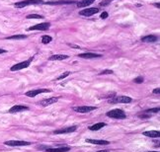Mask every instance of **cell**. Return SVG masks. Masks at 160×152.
I'll return each mask as SVG.
<instances>
[{
    "label": "cell",
    "instance_id": "22",
    "mask_svg": "<svg viewBox=\"0 0 160 152\" xmlns=\"http://www.w3.org/2000/svg\"><path fill=\"white\" fill-rule=\"evenodd\" d=\"M26 38L27 36H25V35H15V36L7 37V40H24Z\"/></svg>",
    "mask_w": 160,
    "mask_h": 152
},
{
    "label": "cell",
    "instance_id": "27",
    "mask_svg": "<svg viewBox=\"0 0 160 152\" xmlns=\"http://www.w3.org/2000/svg\"><path fill=\"white\" fill-rule=\"evenodd\" d=\"M134 83H142V82H143V77H142V76L136 77V78L134 80Z\"/></svg>",
    "mask_w": 160,
    "mask_h": 152
},
{
    "label": "cell",
    "instance_id": "3",
    "mask_svg": "<svg viewBox=\"0 0 160 152\" xmlns=\"http://www.w3.org/2000/svg\"><path fill=\"white\" fill-rule=\"evenodd\" d=\"M34 57H31L28 60H25V61H22V62H19V63L15 64L10 68V70L11 71H18V70H21V69H25V68H28L30 66V64H31L32 60H33Z\"/></svg>",
    "mask_w": 160,
    "mask_h": 152
},
{
    "label": "cell",
    "instance_id": "29",
    "mask_svg": "<svg viewBox=\"0 0 160 152\" xmlns=\"http://www.w3.org/2000/svg\"><path fill=\"white\" fill-rule=\"evenodd\" d=\"M138 117H139L141 119H148V118H150L151 116H150V114L148 115V114L146 113V114H141Z\"/></svg>",
    "mask_w": 160,
    "mask_h": 152
},
{
    "label": "cell",
    "instance_id": "9",
    "mask_svg": "<svg viewBox=\"0 0 160 152\" xmlns=\"http://www.w3.org/2000/svg\"><path fill=\"white\" fill-rule=\"evenodd\" d=\"M99 11H100L99 8H85L84 10H81V11L79 12V15L85 16V17H90L92 16V15L98 13Z\"/></svg>",
    "mask_w": 160,
    "mask_h": 152
},
{
    "label": "cell",
    "instance_id": "18",
    "mask_svg": "<svg viewBox=\"0 0 160 152\" xmlns=\"http://www.w3.org/2000/svg\"><path fill=\"white\" fill-rule=\"evenodd\" d=\"M66 58H68V56H66V54H54V56H49V60H63Z\"/></svg>",
    "mask_w": 160,
    "mask_h": 152
},
{
    "label": "cell",
    "instance_id": "31",
    "mask_svg": "<svg viewBox=\"0 0 160 152\" xmlns=\"http://www.w3.org/2000/svg\"><path fill=\"white\" fill-rule=\"evenodd\" d=\"M108 16H109V14H108V12H102V14H101V19H106V18H108Z\"/></svg>",
    "mask_w": 160,
    "mask_h": 152
},
{
    "label": "cell",
    "instance_id": "33",
    "mask_svg": "<svg viewBox=\"0 0 160 152\" xmlns=\"http://www.w3.org/2000/svg\"><path fill=\"white\" fill-rule=\"evenodd\" d=\"M69 47H72V48H75V49H79L78 46H74V44H68Z\"/></svg>",
    "mask_w": 160,
    "mask_h": 152
},
{
    "label": "cell",
    "instance_id": "30",
    "mask_svg": "<svg viewBox=\"0 0 160 152\" xmlns=\"http://www.w3.org/2000/svg\"><path fill=\"white\" fill-rule=\"evenodd\" d=\"M111 1L112 0H104V1L100 2V5H101V6H107V5H108Z\"/></svg>",
    "mask_w": 160,
    "mask_h": 152
},
{
    "label": "cell",
    "instance_id": "34",
    "mask_svg": "<svg viewBox=\"0 0 160 152\" xmlns=\"http://www.w3.org/2000/svg\"><path fill=\"white\" fill-rule=\"evenodd\" d=\"M5 52H7L6 51H5V49H0V54H2V53H5Z\"/></svg>",
    "mask_w": 160,
    "mask_h": 152
},
{
    "label": "cell",
    "instance_id": "32",
    "mask_svg": "<svg viewBox=\"0 0 160 152\" xmlns=\"http://www.w3.org/2000/svg\"><path fill=\"white\" fill-rule=\"evenodd\" d=\"M153 93H154V94H159V93H160V89H159V88L154 89V90H153Z\"/></svg>",
    "mask_w": 160,
    "mask_h": 152
},
{
    "label": "cell",
    "instance_id": "6",
    "mask_svg": "<svg viewBox=\"0 0 160 152\" xmlns=\"http://www.w3.org/2000/svg\"><path fill=\"white\" fill-rule=\"evenodd\" d=\"M5 145L11 146V147H18V146H28L31 145V142L24 140H8L4 142Z\"/></svg>",
    "mask_w": 160,
    "mask_h": 152
},
{
    "label": "cell",
    "instance_id": "35",
    "mask_svg": "<svg viewBox=\"0 0 160 152\" xmlns=\"http://www.w3.org/2000/svg\"><path fill=\"white\" fill-rule=\"evenodd\" d=\"M154 6L157 7V8H159V7H160V4H159V3H155V4H154Z\"/></svg>",
    "mask_w": 160,
    "mask_h": 152
},
{
    "label": "cell",
    "instance_id": "21",
    "mask_svg": "<svg viewBox=\"0 0 160 152\" xmlns=\"http://www.w3.org/2000/svg\"><path fill=\"white\" fill-rule=\"evenodd\" d=\"M95 1H96V0H81V1L77 2V7H79V8L86 7L88 6V5H91L92 3H94Z\"/></svg>",
    "mask_w": 160,
    "mask_h": 152
},
{
    "label": "cell",
    "instance_id": "24",
    "mask_svg": "<svg viewBox=\"0 0 160 152\" xmlns=\"http://www.w3.org/2000/svg\"><path fill=\"white\" fill-rule=\"evenodd\" d=\"M27 19H44V16L39 14H31L27 16Z\"/></svg>",
    "mask_w": 160,
    "mask_h": 152
},
{
    "label": "cell",
    "instance_id": "15",
    "mask_svg": "<svg viewBox=\"0 0 160 152\" xmlns=\"http://www.w3.org/2000/svg\"><path fill=\"white\" fill-rule=\"evenodd\" d=\"M86 141L88 143L98 144V145H108L109 144V141L104 140V139H86Z\"/></svg>",
    "mask_w": 160,
    "mask_h": 152
},
{
    "label": "cell",
    "instance_id": "17",
    "mask_svg": "<svg viewBox=\"0 0 160 152\" xmlns=\"http://www.w3.org/2000/svg\"><path fill=\"white\" fill-rule=\"evenodd\" d=\"M143 135L148 136V137H151V138H157L160 136V133L158 130H149V131H144Z\"/></svg>",
    "mask_w": 160,
    "mask_h": 152
},
{
    "label": "cell",
    "instance_id": "26",
    "mask_svg": "<svg viewBox=\"0 0 160 152\" xmlns=\"http://www.w3.org/2000/svg\"><path fill=\"white\" fill-rule=\"evenodd\" d=\"M160 111L159 108H153V109H148L145 111V113L147 114H151V113H158V112Z\"/></svg>",
    "mask_w": 160,
    "mask_h": 152
},
{
    "label": "cell",
    "instance_id": "14",
    "mask_svg": "<svg viewBox=\"0 0 160 152\" xmlns=\"http://www.w3.org/2000/svg\"><path fill=\"white\" fill-rule=\"evenodd\" d=\"M78 56L85 59H92L96 58V57H101V54L95 53V52H83V53H80Z\"/></svg>",
    "mask_w": 160,
    "mask_h": 152
},
{
    "label": "cell",
    "instance_id": "12",
    "mask_svg": "<svg viewBox=\"0 0 160 152\" xmlns=\"http://www.w3.org/2000/svg\"><path fill=\"white\" fill-rule=\"evenodd\" d=\"M58 97H54V98H49V99H44V100L40 101L39 104L41 105L42 107H47V106H49L51 104H54L56 103L57 100H58Z\"/></svg>",
    "mask_w": 160,
    "mask_h": 152
},
{
    "label": "cell",
    "instance_id": "37",
    "mask_svg": "<svg viewBox=\"0 0 160 152\" xmlns=\"http://www.w3.org/2000/svg\"><path fill=\"white\" fill-rule=\"evenodd\" d=\"M147 152H159V151H147Z\"/></svg>",
    "mask_w": 160,
    "mask_h": 152
},
{
    "label": "cell",
    "instance_id": "4",
    "mask_svg": "<svg viewBox=\"0 0 160 152\" xmlns=\"http://www.w3.org/2000/svg\"><path fill=\"white\" fill-rule=\"evenodd\" d=\"M132 101V99L131 97H127V96H119L116 97V98H113L111 100H109V103L111 104H127V103H131Z\"/></svg>",
    "mask_w": 160,
    "mask_h": 152
},
{
    "label": "cell",
    "instance_id": "10",
    "mask_svg": "<svg viewBox=\"0 0 160 152\" xmlns=\"http://www.w3.org/2000/svg\"><path fill=\"white\" fill-rule=\"evenodd\" d=\"M49 92H51V90H49V89H37V90H32V91H28L25 93V95L27 97H31V98H34V97H36L37 95H39V94H42V93H49Z\"/></svg>",
    "mask_w": 160,
    "mask_h": 152
},
{
    "label": "cell",
    "instance_id": "2",
    "mask_svg": "<svg viewBox=\"0 0 160 152\" xmlns=\"http://www.w3.org/2000/svg\"><path fill=\"white\" fill-rule=\"evenodd\" d=\"M45 2L42 0H24V1H20L14 4L16 8H23V7L29 6V5H39L44 4Z\"/></svg>",
    "mask_w": 160,
    "mask_h": 152
},
{
    "label": "cell",
    "instance_id": "8",
    "mask_svg": "<svg viewBox=\"0 0 160 152\" xmlns=\"http://www.w3.org/2000/svg\"><path fill=\"white\" fill-rule=\"evenodd\" d=\"M97 108L93 106H81V107H74L73 111L76 112V113H80V114H86V113H90L92 111H95Z\"/></svg>",
    "mask_w": 160,
    "mask_h": 152
},
{
    "label": "cell",
    "instance_id": "5",
    "mask_svg": "<svg viewBox=\"0 0 160 152\" xmlns=\"http://www.w3.org/2000/svg\"><path fill=\"white\" fill-rule=\"evenodd\" d=\"M49 27H51V24L49 22H44V23L37 24L35 26L30 27L29 29H27V31H47L49 29Z\"/></svg>",
    "mask_w": 160,
    "mask_h": 152
},
{
    "label": "cell",
    "instance_id": "7",
    "mask_svg": "<svg viewBox=\"0 0 160 152\" xmlns=\"http://www.w3.org/2000/svg\"><path fill=\"white\" fill-rule=\"evenodd\" d=\"M39 148L44 149L47 152H68L70 150V147H68V146H61V147H49V146L42 147V146H41Z\"/></svg>",
    "mask_w": 160,
    "mask_h": 152
},
{
    "label": "cell",
    "instance_id": "13",
    "mask_svg": "<svg viewBox=\"0 0 160 152\" xmlns=\"http://www.w3.org/2000/svg\"><path fill=\"white\" fill-rule=\"evenodd\" d=\"M29 108L26 106H21V105H16L13 106L11 109L9 110L10 114H15V113H19V112H23V111H28Z\"/></svg>",
    "mask_w": 160,
    "mask_h": 152
},
{
    "label": "cell",
    "instance_id": "1",
    "mask_svg": "<svg viewBox=\"0 0 160 152\" xmlns=\"http://www.w3.org/2000/svg\"><path fill=\"white\" fill-rule=\"evenodd\" d=\"M106 116L109 117V118L117 119H124L127 118L126 113L121 109H115V110H112V111L107 112Z\"/></svg>",
    "mask_w": 160,
    "mask_h": 152
},
{
    "label": "cell",
    "instance_id": "16",
    "mask_svg": "<svg viewBox=\"0 0 160 152\" xmlns=\"http://www.w3.org/2000/svg\"><path fill=\"white\" fill-rule=\"evenodd\" d=\"M71 3H74V1H72V0H59V1L46 2V4L47 5H63V4H71Z\"/></svg>",
    "mask_w": 160,
    "mask_h": 152
},
{
    "label": "cell",
    "instance_id": "23",
    "mask_svg": "<svg viewBox=\"0 0 160 152\" xmlns=\"http://www.w3.org/2000/svg\"><path fill=\"white\" fill-rule=\"evenodd\" d=\"M52 41V38L51 36H42V43L44 44H49Z\"/></svg>",
    "mask_w": 160,
    "mask_h": 152
},
{
    "label": "cell",
    "instance_id": "11",
    "mask_svg": "<svg viewBox=\"0 0 160 152\" xmlns=\"http://www.w3.org/2000/svg\"><path fill=\"white\" fill-rule=\"evenodd\" d=\"M77 129V126H68V128H61V129H56V130L54 131V134H63V133H74Z\"/></svg>",
    "mask_w": 160,
    "mask_h": 152
},
{
    "label": "cell",
    "instance_id": "36",
    "mask_svg": "<svg viewBox=\"0 0 160 152\" xmlns=\"http://www.w3.org/2000/svg\"><path fill=\"white\" fill-rule=\"evenodd\" d=\"M97 152H110L109 150H99V151H97Z\"/></svg>",
    "mask_w": 160,
    "mask_h": 152
},
{
    "label": "cell",
    "instance_id": "25",
    "mask_svg": "<svg viewBox=\"0 0 160 152\" xmlns=\"http://www.w3.org/2000/svg\"><path fill=\"white\" fill-rule=\"evenodd\" d=\"M68 75H70V72L69 71H66V72H64L63 74H61V76H58L57 77V80H61V79H64V78H66Z\"/></svg>",
    "mask_w": 160,
    "mask_h": 152
},
{
    "label": "cell",
    "instance_id": "19",
    "mask_svg": "<svg viewBox=\"0 0 160 152\" xmlns=\"http://www.w3.org/2000/svg\"><path fill=\"white\" fill-rule=\"evenodd\" d=\"M104 126H106V124L105 123H97V124H94L93 126H90L88 128L90 130L97 131V130H99V129H101L102 128H104Z\"/></svg>",
    "mask_w": 160,
    "mask_h": 152
},
{
    "label": "cell",
    "instance_id": "20",
    "mask_svg": "<svg viewBox=\"0 0 160 152\" xmlns=\"http://www.w3.org/2000/svg\"><path fill=\"white\" fill-rule=\"evenodd\" d=\"M157 40H158V38H157L156 36H152V35H150V36L143 37V38L141 39V41L144 42V43H155Z\"/></svg>",
    "mask_w": 160,
    "mask_h": 152
},
{
    "label": "cell",
    "instance_id": "28",
    "mask_svg": "<svg viewBox=\"0 0 160 152\" xmlns=\"http://www.w3.org/2000/svg\"><path fill=\"white\" fill-rule=\"evenodd\" d=\"M113 73V71L110 70V69H105V70H103L100 73V75H105V74H112Z\"/></svg>",
    "mask_w": 160,
    "mask_h": 152
}]
</instances>
